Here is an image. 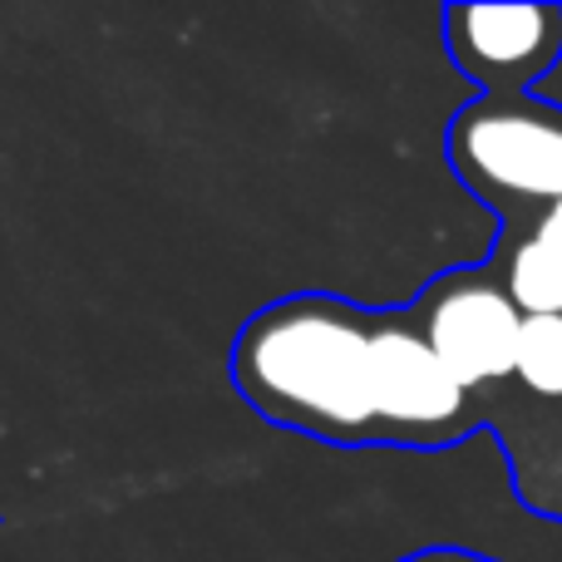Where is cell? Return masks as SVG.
<instances>
[{"instance_id": "6da1fadb", "label": "cell", "mask_w": 562, "mask_h": 562, "mask_svg": "<svg viewBox=\"0 0 562 562\" xmlns=\"http://www.w3.org/2000/svg\"><path fill=\"white\" fill-rule=\"evenodd\" d=\"M375 311L330 291H291L237 330L227 375L281 429L321 445H380L370 395Z\"/></svg>"}, {"instance_id": "7a4b0ae2", "label": "cell", "mask_w": 562, "mask_h": 562, "mask_svg": "<svg viewBox=\"0 0 562 562\" xmlns=\"http://www.w3.org/2000/svg\"><path fill=\"white\" fill-rule=\"evenodd\" d=\"M449 164L484 203L562 198V109L533 94H479L449 124Z\"/></svg>"}, {"instance_id": "3957f363", "label": "cell", "mask_w": 562, "mask_h": 562, "mask_svg": "<svg viewBox=\"0 0 562 562\" xmlns=\"http://www.w3.org/2000/svg\"><path fill=\"white\" fill-rule=\"evenodd\" d=\"M370 395H375L380 445H454L469 435L474 409L469 390L449 375V366L435 356L425 330L415 326L409 306L375 311L370 336Z\"/></svg>"}, {"instance_id": "277c9868", "label": "cell", "mask_w": 562, "mask_h": 562, "mask_svg": "<svg viewBox=\"0 0 562 562\" xmlns=\"http://www.w3.org/2000/svg\"><path fill=\"white\" fill-rule=\"evenodd\" d=\"M409 316L464 390H484L514 375L524 311L514 306L504 277H494L488 267L435 277L415 296Z\"/></svg>"}, {"instance_id": "5b68a950", "label": "cell", "mask_w": 562, "mask_h": 562, "mask_svg": "<svg viewBox=\"0 0 562 562\" xmlns=\"http://www.w3.org/2000/svg\"><path fill=\"white\" fill-rule=\"evenodd\" d=\"M445 49L484 94H538L562 59V5H449Z\"/></svg>"}, {"instance_id": "8992f818", "label": "cell", "mask_w": 562, "mask_h": 562, "mask_svg": "<svg viewBox=\"0 0 562 562\" xmlns=\"http://www.w3.org/2000/svg\"><path fill=\"white\" fill-rule=\"evenodd\" d=\"M504 286L514 306L528 316H562V243L548 233H528L524 243L508 252Z\"/></svg>"}, {"instance_id": "52a82bcc", "label": "cell", "mask_w": 562, "mask_h": 562, "mask_svg": "<svg viewBox=\"0 0 562 562\" xmlns=\"http://www.w3.org/2000/svg\"><path fill=\"white\" fill-rule=\"evenodd\" d=\"M514 375L524 380L528 395L562 400V316H528L524 321Z\"/></svg>"}, {"instance_id": "ba28073f", "label": "cell", "mask_w": 562, "mask_h": 562, "mask_svg": "<svg viewBox=\"0 0 562 562\" xmlns=\"http://www.w3.org/2000/svg\"><path fill=\"white\" fill-rule=\"evenodd\" d=\"M400 562H498L488 553H469V548H419V553L400 558Z\"/></svg>"}, {"instance_id": "9c48e42d", "label": "cell", "mask_w": 562, "mask_h": 562, "mask_svg": "<svg viewBox=\"0 0 562 562\" xmlns=\"http://www.w3.org/2000/svg\"><path fill=\"white\" fill-rule=\"evenodd\" d=\"M538 233H548V237H558V243H562V198H558L553 207H548V217L538 223Z\"/></svg>"}]
</instances>
